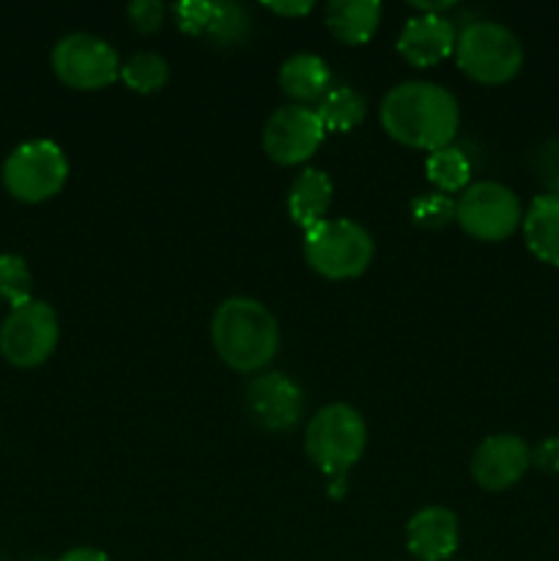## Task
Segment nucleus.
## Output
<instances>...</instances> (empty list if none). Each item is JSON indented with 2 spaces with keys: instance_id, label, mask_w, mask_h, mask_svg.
I'll list each match as a JSON object with an SVG mask.
<instances>
[{
  "instance_id": "nucleus-18",
  "label": "nucleus",
  "mask_w": 559,
  "mask_h": 561,
  "mask_svg": "<svg viewBox=\"0 0 559 561\" xmlns=\"http://www.w3.org/2000/svg\"><path fill=\"white\" fill-rule=\"evenodd\" d=\"M280 88L296 104L321 102L332 88V71L321 55L296 53L280 66Z\"/></svg>"
},
{
  "instance_id": "nucleus-12",
  "label": "nucleus",
  "mask_w": 559,
  "mask_h": 561,
  "mask_svg": "<svg viewBox=\"0 0 559 561\" xmlns=\"http://www.w3.org/2000/svg\"><path fill=\"white\" fill-rule=\"evenodd\" d=\"M305 398L299 383L283 373H263L247 387V411L266 431H290L299 422Z\"/></svg>"
},
{
  "instance_id": "nucleus-25",
  "label": "nucleus",
  "mask_w": 559,
  "mask_h": 561,
  "mask_svg": "<svg viewBox=\"0 0 559 561\" xmlns=\"http://www.w3.org/2000/svg\"><path fill=\"white\" fill-rule=\"evenodd\" d=\"M214 14H217V3H212V0H184V3L173 5L175 25L186 36H206Z\"/></svg>"
},
{
  "instance_id": "nucleus-21",
  "label": "nucleus",
  "mask_w": 559,
  "mask_h": 561,
  "mask_svg": "<svg viewBox=\"0 0 559 561\" xmlns=\"http://www.w3.org/2000/svg\"><path fill=\"white\" fill-rule=\"evenodd\" d=\"M121 82H124L129 91L142 93H159L170 80V66L162 55L157 53H137L132 55L126 64H121Z\"/></svg>"
},
{
  "instance_id": "nucleus-11",
  "label": "nucleus",
  "mask_w": 559,
  "mask_h": 561,
  "mask_svg": "<svg viewBox=\"0 0 559 561\" xmlns=\"http://www.w3.org/2000/svg\"><path fill=\"white\" fill-rule=\"evenodd\" d=\"M532 466V449L515 433H497L488 436L480 447L471 455V480L482 488V491H507V488L518 485L521 477L529 471Z\"/></svg>"
},
{
  "instance_id": "nucleus-29",
  "label": "nucleus",
  "mask_w": 559,
  "mask_h": 561,
  "mask_svg": "<svg viewBox=\"0 0 559 561\" xmlns=\"http://www.w3.org/2000/svg\"><path fill=\"white\" fill-rule=\"evenodd\" d=\"M316 9L312 0H296V3H266V11L277 16H307Z\"/></svg>"
},
{
  "instance_id": "nucleus-24",
  "label": "nucleus",
  "mask_w": 559,
  "mask_h": 561,
  "mask_svg": "<svg viewBox=\"0 0 559 561\" xmlns=\"http://www.w3.org/2000/svg\"><path fill=\"white\" fill-rule=\"evenodd\" d=\"M411 219L425 230H442L455 219V201L442 192H427L411 203Z\"/></svg>"
},
{
  "instance_id": "nucleus-9",
  "label": "nucleus",
  "mask_w": 559,
  "mask_h": 561,
  "mask_svg": "<svg viewBox=\"0 0 559 561\" xmlns=\"http://www.w3.org/2000/svg\"><path fill=\"white\" fill-rule=\"evenodd\" d=\"M55 77L75 91H102L121 77V58L113 44L91 33H69L53 47Z\"/></svg>"
},
{
  "instance_id": "nucleus-23",
  "label": "nucleus",
  "mask_w": 559,
  "mask_h": 561,
  "mask_svg": "<svg viewBox=\"0 0 559 561\" xmlns=\"http://www.w3.org/2000/svg\"><path fill=\"white\" fill-rule=\"evenodd\" d=\"M33 274L27 268L25 257L14 255V252H3L0 255V299L9 301L11 310L14 307L33 301Z\"/></svg>"
},
{
  "instance_id": "nucleus-22",
  "label": "nucleus",
  "mask_w": 559,
  "mask_h": 561,
  "mask_svg": "<svg viewBox=\"0 0 559 561\" xmlns=\"http://www.w3.org/2000/svg\"><path fill=\"white\" fill-rule=\"evenodd\" d=\"M250 14L244 5L239 3H217V14H214L212 27L206 31V42L214 47H239L247 36H250Z\"/></svg>"
},
{
  "instance_id": "nucleus-2",
  "label": "nucleus",
  "mask_w": 559,
  "mask_h": 561,
  "mask_svg": "<svg viewBox=\"0 0 559 561\" xmlns=\"http://www.w3.org/2000/svg\"><path fill=\"white\" fill-rule=\"evenodd\" d=\"M212 345L230 370L258 373L277 356L280 323L258 299L233 296L214 310Z\"/></svg>"
},
{
  "instance_id": "nucleus-14",
  "label": "nucleus",
  "mask_w": 559,
  "mask_h": 561,
  "mask_svg": "<svg viewBox=\"0 0 559 561\" xmlns=\"http://www.w3.org/2000/svg\"><path fill=\"white\" fill-rule=\"evenodd\" d=\"M455 25L442 14H417L398 36V53L417 69L442 64L455 53Z\"/></svg>"
},
{
  "instance_id": "nucleus-19",
  "label": "nucleus",
  "mask_w": 559,
  "mask_h": 561,
  "mask_svg": "<svg viewBox=\"0 0 559 561\" xmlns=\"http://www.w3.org/2000/svg\"><path fill=\"white\" fill-rule=\"evenodd\" d=\"M367 102L351 85H332L318 102L316 115L327 131H351L365 121Z\"/></svg>"
},
{
  "instance_id": "nucleus-31",
  "label": "nucleus",
  "mask_w": 559,
  "mask_h": 561,
  "mask_svg": "<svg viewBox=\"0 0 559 561\" xmlns=\"http://www.w3.org/2000/svg\"><path fill=\"white\" fill-rule=\"evenodd\" d=\"M329 493H332V499H340L345 493V477H329Z\"/></svg>"
},
{
  "instance_id": "nucleus-20",
  "label": "nucleus",
  "mask_w": 559,
  "mask_h": 561,
  "mask_svg": "<svg viewBox=\"0 0 559 561\" xmlns=\"http://www.w3.org/2000/svg\"><path fill=\"white\" fill-rule=\"evenodd\" d=\"M425 173H427V181H431L442 195H449V192H460L469 186L471 162L460 148L447 146L427 153Z\"/></svg>"
},
{
  "instance_id": "nucleus-16",
  "label": "nucleus",
  "mask_w": 559,
  "mask_h": 561,
  "mask_svg": "<svg viewBox=\"0 0 559 561\" xmlns=\"http://www.w3.org/2000/svg\"><path fill=\"white\" fill-rule=\"evenodd\" d=\"M381 22V3L376 0H332L323 9V25L338 42L367 44Z\"/></svg>"
},
{
  "instance_id": "nucleus-13",
  "label": "nucleus",
  "mask_w": 559,
  "mask_h": 561,
  "mask_svg": "<svg viewBox=\"0 0 559 561\" xmlns=\"http://www.w3.org/2000/svg\"><path fill=\"white\" fill-rule=\"evenodd\" d=\"M458 542V515L447 507H422L406 524V548L417 561H447Z\"/></svg>"
},
{
  "instance_id": "nucleus-17",
  "label": "nucleus",
  "mask_w": 559,
  "mask_h": 561,
  "mask_svg": "<svg viewBox=\"0 0 559 561\" xmlns=\"http://www.w3.org/2000/svg\"><path fill=\"white\" fill-rule=\"evenodd\" d=\"M332 181L323 170L307 168L294 179L288 190V217L296 228L310 230L327 219L332 206Z\"/></svg>"
},
{
  "instance_id": "nucleus-15",
  "label": "nucleus",
  "mask_w": 559,
  "mask_h": 561,
  "mask_svg": "<svg viewBox=\"0 0 559 561\" xmlns=\"http://www.w3.org/2000/svg\"><path fill=\"white\" fill-rule=\"evenodd\" d=\"M521 230H524L526 250L540 263L559 268V195L554 192L537 195L526 208Z\"/></svg>"
},
{
  "instance_id": "nucleus-6",
  "label": "nucleus",
  "mask_w": 559,
  "mask_h": 561,
  "mask_svg": "<svg viewBox=\"0 0 559 561\" xmlns=\"http://www.w3.org/2000/svg\"><path fill=\"white\" fill-rule=\"evenodd\" d=\"M69 179V162L58 142L31 140L16 146L3 164V186L20 203H44Z\"/></svg>"
},
{
  "instance_id": "nucleus-1",
  "label": "nucleus",
  "mask_w": 559,
  "mask_h": 561,
  "mask_svg": "<svg viewBox=\"0 0 559 561\" xmlns=\"http://www.w3.org/2000/svg\"><path fill=\"white\" fill-rule=\"evenodd\" d=\"M381 126L400 146L438 151L453 146L460 126V110L453 93L436 82H400L384 96Z\"/></svg>"
},
{
  "instance_id": "nucleus-7",
  "label": "nucleus",
  "mask_w": 559,
  "mask_h": 561,
  "mask_svg": "<svg viewBox=\"0 0 559 561\" xmlns=\"http://www.w3.org/2000/svg\"><path fill=\"white\" fill-rule=\"evenodd\" d=\"M455 222L477 241H504L521 228L524 211L510 186L499 181H477L455 203Z\"/></svg>"
},
{
  "instance_id": "nucleus-10",
  "label": "nucleus",
  "mask_w": 559,
  "mask_h": 561,
  "mask_svg": "<svg viewBox=\"0 0 559 561\" xmlns=\"http://www.w3.org/2000/svg\"><path fill=\"white\" fill-rule=\"evenodd\" d=\"M323 137L327 129L316 110L305 104H285L274 110L263 126V151L280 168H296L321 148Z\"/></svg>"
},
{
  "instance_id": "nucleus-4",
  "label": "nucleus",
  "mask_w": 559,
  "mask_h": 561,
  "mask_svg": "<svg viewBox=\"0 0 559 561\" xmlns=\"http://www.w3.org/2000/svg\"><path fill=\"white\" fill-rule=\"evenodd\" d=\"M305 261L323 279H354L373 263V236L354 219H323L305 230Z\"/></svg>"
},
{
  "instance_id": "nucleus-8",
  "label": "nucleus",
  "mask_w": 559,
  "mask_h": 561,
  "mask_svg": "<svg viewBox=\"0 0 559 561\" xmlns=\"http://www.w3.org/2000/svg\"><path fill=\"white\" fill-rule=\"evenodd\" d=\"M60 340V323L47 301H27L14 307L0 323V354L9 365L38 367L53 356Z\"/></svg>"
},
{
  "instance_id": "nucleus-26",
  "label": "nucleus",
  "mask_w": 559,
  "mask_h": 561,
  "mask_svg": "<svg viewBox=\"0 0 559 561\" xmlns=\"http://www.w3.org/2000/svg\"><path fill=\"white\" fill-rule=\"evenodd\" d=\"M164 14H168V5L159 3V0H135V3L126 5V16L132 20L135 31L140 33H153L162 27Z\"/></svg>"
},
{
  "instance_id": "nucleus-3",
  "label": "nucleus",
  "mask_w": 559,
  "mask_h": 561,
  "mask_svg": "<svg viewBox=\"0 0 559 561\" xmlns=\"http://www.w3.org/2000/svg\"><path fill=\"white\" fill-rule=\"evenodd\" d=\"M367 447V425L354 405L332 403L316 411L305 431V453L327 477H345Z\"/></svg>"
},
{
  "instance_id": "nucleus-28",
  "label": "nucleus",
  "mask_w": 559,
  "mask_h": 561,
  "mask_svg": "<svg viewBox=\"0 0 559 561\" xmlns=\"http://www.w3.org/2000/svg\"><path fill=\"white\" fill-rule=\"evenodd\" d=\"M532 466H537L546 474H559V436L543 438L535 449H532Z\"/></svg>"
},
{
  "instance_id": "nucleus-30",
  "label": "nucleus",
  "mask_w": 559,
  "mask_h": 561,
  "mask_svg": "<svg viewBox=\"0 0 559 561\" xmlns=\"http://www.w3.org/2000/svg\"><path fill=\"white\" fill-rule=\"evenodd\" d=\"M58 561H110L107 553L96 551V548H71L69 553H64Z\"/></svg>"
},
{
  "instance_id": "nucleus-27",
  "label": "nucleus",
  "mask_w": 559,
  "mask_h": 561,
  "mask_svg": "<svg viewBox=\"0 0 559 561\" xmlns=\"http://www.w3.org/2000/svg\"><path fill=\"white\" fill-rule=\"evenodd\" d=\"M535 173L548 186V192L559 195V140H548L535 153Z\"/></svg>"
},
{
  "instance_id": "nucleus-5",
  "label": "nucleus",
  "mask_w": 559,
  "mask_h": 561,
  "mask_svg": "<svg viewBox=\"0 0 559 561\" xmlns=\"http://www.w3.org/2000/svg\"><path fill=\"white\" fill-rule=\"evenodd\" d=\"M455 60L469 80L480 85H504L524 66V49L510 27L482 20L458 33Z\"/></svg>"
}]
</instances>
